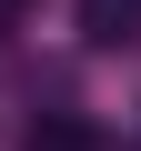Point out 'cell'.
<instances>
[{
	"instance_id": "7a4b0ae2",
	"label": "cell",
	"mask_w": 141,
	"mask_h": 151,
	"mask_svg": "<svg viewBox=\"0 0 141 151\" xmlns=\"http://www.w3.org/2000/svg\"><path fill=\"white\" fill-rule=\"evenodd\" d=\"M20 151H101V131H91V121H70V111H50V121H30Z\"/></svg>"
},
{
	"instance_id": "6da1fadb",
	"label": "cell",
	"mask_w": 141,
	"mask_h": 151,
	"mask_svg": "<svg viewBox=\"0 0 141 151\" xmlns=\"http://www.w3.org/2000/svg\"><path fill=\"white\" fill-rule=\"evenodd\" d=\"M81 40L91 50H131L141 40V0H81Z\"/></svg>"
}]
</instances>
